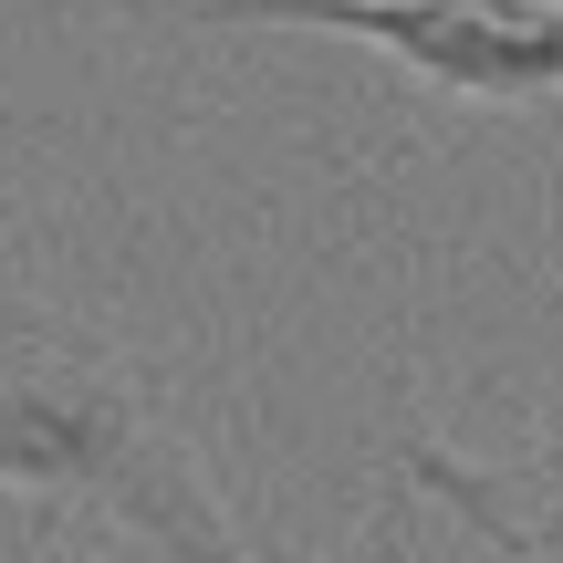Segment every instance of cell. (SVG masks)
<instances>
[{"mask_svg":"<svg viewBox=\"0 0 563 563\" xmlns=\"http://www.w3.org/2000/svg\"><path fill=\"white\" fill-rule=\"evenodd\" d=\"M0 490L42 511H104L167 563H272L104 334L0 302Z\"/></svg>","mask_w":563,"mask_h":563,"instance_id":"6da1fadb","label":"cell"},{"mask_svg":"<svg viewBox=\"0 0 563 563\" xmlns=\"http://www.w3.org/2000/svg\"><path fill=\"white\" fill-rule=\"evenodd\" d=\"M199 32L272 21V32H344L407 63L428 95L460 104H563V11L553 0H188Z\"/></svg>","mask_w":563,"mask_h":563,"instance_id":"7a4b0ae2","label":"cell"},{"mask_svg":"<svg viewBox=\"0 0 563 563\" xmlns=\"http://www.w3.org/2000/svg\"><path fill=\"white\" fill-rule=\"evenodd\" d=\"M386 481H397L407 501H439L470 543L501 553V563H563V418L522 460H460L439 428L407 418L397 449H386Z\"/></svg>","mask_w":563,"mask_h":563,"instance_id":"3957f363","label":"cell"},{"mask_svg":"<svg viewBox=\"0 0 563 563\" xmlns=\"http://www.w3.org/2000/svg\"><path fill=\"white\" fill-rule=\"evenodd\" d=\"M407 553H418V532H407V490L386 481L376 511H365V532H355V563H407Z\"/></svg>","mask_w":563,"mask_h":563,"instance_id":"277c9868","label":"cell"},{"mask_svg":"<svg viewBox=\"0 0 563 563\" xmlns=\"http://www.w3.org/2000/svg\"><path fill=\"white\" fill-rule=\"evenodd\" d=\"M0 230H11V199H0Z\"/></svg>","mask_w":563,"mask_h":563,"instance_id":"5b68a950","label":"cell"},{"mask_svg":"<svg viewBox=\"0 0 563 563\" xmlns=\"http://www.w3.org/2000/svg\"><path fill=\"white\" fill-rule=\"evenodd\" d=\"M553 11H563V0H553Z\"/></svg>","mask_w":563,"mask_h":563,"instance_id":"8992f818","label":"cell"}]
</instances>
